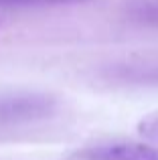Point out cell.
I'll return each instance as SVG.
<instances>
[{"instance_id":"1","label":"cell","mask_w":158,"mask_h":160,"mask_svg":"<svg viewBox=\"0 0 158 160\" xmlns=\"http://www.w3.org/2000/svg\"><path fill=\"white\" fill-rule=\"evenodd\" d=\"M55 109V99L45 93L0 95V122H32L47 118Z\"/></svg>"},{"instance_id":"2","label":"cell","mask_w":158,"mask_h":160,"mask_svg":"<svg viewBox=\"0 0 158 160\" xmlns=\"http://www.w3.org/2000/svg\"><path fill=\"white\" fill-rule=\"evenodd\" d=\"M79 160H158V146L150 142H103L81 150Z\"/></svg>"},{"instance_id":"3","label":"cell","mask_w":158,"mask_h":160,"mask_svg":"<svg viewBox=\"0 0 158 160\" xmlns=\"http://www.w3.org/2000/svg\"><path fill=\"white\" fill-rule=\"evenodd\" d=\"M128 14L142 24H158V0H136L130 4Z\"/></svg>"},{"instance_id":"4","label":"cell","mask_w":158,"mask_h":160,"mask_svg":"<svg viewBox=\"0 0 158 160\" xmlns=\"http://www.w3.org/2000/svg\"><path fill=\"white\" fill-rule=\"evenodd\" d=\"M138 134L144 138L146 142L158 146V109L148 116H144L138 122Z\"/></svg>"},{"instance_id":"5","label":"cell","mask_w":158,"mask_h":160,"mask_svg":"<svg viewBox=\"0 0 158 160\" xmlns=\"http://www.w3.org/2000/svg\"><path fill=\"white\" fill-rule=\"evenodd\" d=\"M85 0H0V6H59V4H77Z\"/></svg>"}]
</instances>
